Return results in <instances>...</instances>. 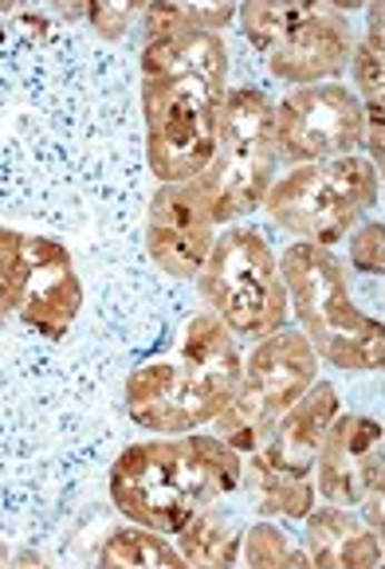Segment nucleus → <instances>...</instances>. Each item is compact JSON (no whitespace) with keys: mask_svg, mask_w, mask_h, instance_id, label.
I'll return each instance as SVG.
<instances>
[{"mask_svg":"<svg viewBox=\"0 0 385 569\" xmlns=\"http://www.w3.org/2000/svg\"><path fill=\"white\" fill-rule=\"evenodd\" d=\"M228 99V51L217 32H189L146 43L142 110L146 158L158 181H192L217 150Z\"/></svg>","mask_w":385,"mask_h":569,"instance_id":"obj_1","label":"nucleus"},{"mask_svg":"<svg viewBox=\"0 0 385 569\" xmlns=\"http://www.w3.org/2000/svg\"><path fill=\"white\" fill-rule=\"evenodd\" d=\"M244 483V460L220 436H181L126 448L110 468L115 507L158 535H181V527L209 502Z\"/></svg>","mask_w":385,"mask_h":569,"instance_id":"obj_2","label":"nucleus"},{"mask_svg":"<svg viewBox=\"0 0 385 569\" xmlns=\"http://www.w3.org/2000/svg\"><path fill=\"white\" fill-rule=\"evenodd\" d=\"M240 373L233 330L213 310H201L197 319H189L181 358L142 366L126 381V409L150 432H192L225 412L240 386Z\"/></svg>","mask_w":385,"mask_h":569,"instance_id":"obj_3","label":"nucleus"},{"mask_svg":"<svg viewBox=\"0 0 385 569\" xmlns=\"http://www.w3.org/2000/svg\"><path fill=\"white\" fill-rule=\"evenodd\" d=\"M284 287L303 322L310 350L338 369H382L385 335L382 322L366 319L346 291L343 263L323 243H292L284 251Z\"/></svg>","mask_w":385,"mask_h":569,"instance_id":"obj_4","label":"nucleus"},{"mask_svg":"<svg viewBox=\"0 0 385 569\" xmlns=\"http://www.w3.org/2000/svg\"><path fill=\"white\" fill-rule=\"evenodd\" d=\"M276 161V107L256 87H240L225 99L217 150H213L209 166L192 177V184L209 204L213 220L228 224V220H240L251 209H260L272 189Z\"/></svg>","mask_w":385,"mask_h":569,"instance_id":"obj_5","label":"nucleus"},{"mask_svg":"<svg viewBox=\"0 0 385 569\" xmlns=\"http://www.w3.org/2000/svg\"><path fill=\"white\" fill-rule=\"evenodd\" d=\"M213 315L240 338H268L284 327L287 287L268 240L251 228H233L213 243L197 271Z\"/></svg>","mask_w":385,"mask_h":569,"instance_id":"obj_6","label":"nucleus"},{"mask_svg":"<svg viewBox=\"0 0 385 569\" xmlns=\"http://www.w3.org/2000/svg\"><path fill=\"white\" fill-rule=\"evenodd\" d=\"M377 201V169L354 153L310 161L276 181L264 197L272 220L307 243H335Z\"/></svg>","mask_w":385,"mask_h":569,"instance_id":"obj_7","label":"nucleus"},{"mask_svg":"<svg viewBox=\"0 0 385 569\" xmlns=\"http://www.w3.org/2000/svg\"><path fill=\"white\" fill-rule=\"evenodd\" d=\"M318 381V353L299 330H276L251 353L233 401L217 417V436L236 452H256L279 417Z\"/></svg>","mask_w":385,"mask_h":569,"instance_id":"obj_8","label":"nucleus"},{"mask_svg":"<svg viewBox=\"0 0 385 569\" xmlns=\"http://www.w3.org/2000/svg\"><path fill=\"white\" fill-rule=\"evenodd\" d=\"M362 134H366L362 99L343 83L299 87L276 110L279 153L303 166L346 158L362 146Z\"/></svg>","mask_w":385,"mask_h":569,"instance_id":"obj_9","label":"nucleus"},{"mask_svg":"<svg viewBox=\"0 0 385 569\" xmlns=\"http://www.w3.org/2000/svg\"><path fill=\"white\" fill-rule=\"evenodd\" d=\"M318 491L335 507H366L369 530L382 535V425L369 417H335L315 456Z\"/></svg>","mask_w":385,"mask_h":569,"instance_id":"obj_10","label":"nucleus"},{"mask_svg":"<svg viewBox=\"0 0 385 569\" xmlns=\"http://www.w3.org/2000/svg\"><path fill=\"white\" fill-rule=\"evenodd\" d=\"M83 307V287L63 243L24 236L20 243V319L43 338H63Z\"/></svg>","mask_w":385,"mask_h":569,"instance_id":"obj_11","label":"nucleus"},{"mask_svg":"<svg viewBox=\"0 0 385 569\" xmlns=\"http://www.w3.org/2000/svg\"><path fill=\"white\" fill-rule=\"evenodd\" d=\"M213 212L197 184H161L150 204V256L166 276L192 279L213 251Z\"/></svg>","mask_w":385,"mask_h":569,"instance_id":"obj_12","label":"nucleus"},{"mask_svg":"<svg viewBox=\"0 0 385 569\" xmlns=\"http://www.w3.org/2000/svg\"><path fill=\"white\" fill-rule=\"evenodd\" d=\"M351 24H346V12L338 9H310L307 20L292 28L284 43L268 56L272 71L287 83H323V79L338 76L351 59Z\"/></svg>","mask_w":385,"mask_h":569,"instance_id":"obj_13","label":"nucleus"},{"mask_svg":"<svg viewBox=\"0 0 385 569\" xmlns=\"http://www.w3.org/2000/svg\"><path fill=\"white\" fill-rule=\"evenodd\" d=\"M338 417V393L327 381H315L284 417L272 425V432L264 436V445L256 452L272 463L276 471H287V476H310L315 468V456L323 448V436L335 425Z\"/></svg>","mask_w":385,"mask_h":569,"instance_id":"obj_14","label":"nucleus"},{"mask_svg":"<svg viewBox=\"0 0 385 569\" xmlns=\"http://www.w3.org/2000/svg\"><path fill=\"white\" fill-rule=\"evenodd\" d=\"M307 550L323 569H366L382 561V535L366 530L343 507H323L307 519Z\"/></svg>","mask_w":385,"mask_h":569,"instance_id":"obj_15","label":"nucleus"},{"mask_svg":"<svg viewBox=\"0 0 385 569\" xmlns=\"http://www.w3.org/2000/svg\"><path fill=\"white\" fill-rule=\"evenodd\" d=\"M244 530L233 515L217 511V507H201L189 522L181 527V558L189 566H233L240 553Z\"/></svg>","mask_w":385,"mask_h":569,"instance_id":"obj_16","label":"nucleus"},{"mask_svg":"<svg viewBox=\"0 0 385 569\" xmlns=\"http://www.w3.org/2000/svg\"><path fill=\"white\" fill-rule=\"evenodd\" d=\"M251 502L264 519L272 515H287V519H307L310 507H315V487L303 476H287V471H276L260 452H251Z\"/></svg>","mask_w":385,"mask_h":569,"instance_id":"obj_17","label":"nucleus"},{"mask_svg":"<svg viewBox=\"0 0 385 569\" xmlns=\"http://www.w3.org/2000/svg\"><path fill=\"white\" fill-rule=\"evenodd\" d=\"M99 566L107 569H154V566H166V569H181L189 561L181 558V550L158 538V530H115L107 538L99 553Z\"/></svg>","mask_w":385,"mask_h":569,"instance_id":"obj_18","label":"nucleus"},{"mask_svg":"<svg viewBox=\"0 0 385 569\" xmlns=\"http://www.w3.org/2000/svg\"><path fill=\"white\" fill-rule=\"evenodd\" d=\"M310 9L315 4H244L240 9L244 36H248L251 48H260L264 56H272L292 36V28L299 20H307Z\"/></svg>","mask_w":385,"mask_h":569,"instance_id":"obj_19","label":"nucleus"},{"mask_svg":"<svg viewBox=\"0 0 385 569\" xmlns=\"http://www.w3.org/2000/svg\"><path fill=\"white\" fill-rule=\"evenodd\" d=\"M244 561L256 569H284V566H307L299 550L292 546V538L284 530H276L272 522H260L244 535Z\"/></svg>","mask_w":385,"mask_h":569,"instance_id":"obj_20","label":"nucleus"},{"mask_svg":"<svg viewBox=\"0 0 385 569\" xmlns=\"http://www.w3.org/2000/svg\"><path fill=\"white\" fill-rule=\"evenodd\" d=\"M354 76H358L362 99L382 102V4L369 9V28L362 48L354 51Z\"/></svg>","mask_w":385,"mask_h":569,"instance_id":"obj_21","label":"nucleus"},{"mask_svg":"<svg viewBox=\"0 0 385 569\" xmlns=\"http://www.w3.org/2000/svg\"><path fill=\"white\" fill-rule=\"evenodd\" d=\"M20 243L24 236L0 228V322L9 319L20 302Z\"/></svg>","mask_w":385,"mask_h":569,"instance_id":"obj_22","label":"nucleus"},{"mask_svg":"<svg viewBox=\"0 0 385 569\" xmlns=\"http://www.w3.org/2000/svg\"><path fill=\"white\" fill-rule=\"evenodd\" d=\"M192 20L185 12V4H146V43H158V40H174V36L189 32Z\"/></svg>","mask_w":385,"mask_h":569,"instance_id":"obj_23","label":"nucleus"},{"mask_svg":"<svg viewBox=\"0 0 385 569\" xmlns=\"http://www.w3.org/2000/svg\"><path fill=\"white\" fill-rule=\"evenodd\" d=\"M382 243H385L382 224H362L358 232L351 236L354 268H358V271H369V276H382V268H385V260H382Z\"/></svg>","mask_w":385,"mask_h":569,"instance_id":"obj_24","label":"nucleus"},{"mask_svg":"<svg viewBox=\"0 0 385 569\" xmlns=\"http://www.w3.org/2000/svg\"><path fill=\"white\" fill-rule=\"evenodd\" d=\"M135 17H138V4H91L87 9V20L95 24V32L107 36V40L126 36V28H130Z\"/></svg>","mask_w":385,"mask_h":569,"instance_id":"obj_25","label":"nucleus"},{"mask_svg":"<svg viewBox=\"0 0 385 569\" xmlns=\"http://www.w3.org/2000/svg\"><path fill=\"white\" fill-rule=\"evenodd\" d=\"M185 12H189L192 28H201V32H220V28L236 17V4H185Z\"/></svg>","mask_w":385,"mask_h":569,"instance_id":"obj_26","label":"nucleus"},{"mask_svg":"<svg viewBox=\"0 0 385 569\" xmlns=\"http://www.w3.org/2000/svg\"><path fill=\"white\" fill-rule=\"evenodd\" d=\"M4 558H9V550H4V546H0V561H4Z\"/></svg>","mask_w":385,"mask_h":569,"instance_id":"obj_27","label":"nucleus"}]
</instances>
